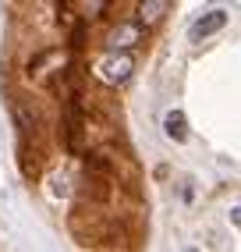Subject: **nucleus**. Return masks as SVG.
Here are the masks:
<instances>
[{
    "mask_svg": "<svg viewBox=\"0 0 241 252\" xmlns=\"http://www.w3.org/2000/svg\"><path fill=\"white\" fill-rule=\"evenodd\" d=\"M131 71H135V57L128 54V50H114V54L107 61H99V68H96L103 86H124V82L131 78Z\"/></svg>",
    "mask_w": 241,
    "mask_h": 252,
    "instance_id": "obj_1",
    "label": "nucleus"
},
{
    "mask_svg": "<svg viewBox=\"0 0 241 252\" xmlns=\"http://www.w3.org/2000/svg\"><path fill=\"white\" fill-rule=\"evenodd\" d=\"M223 25H227V11H206L202 14V18H195V25L192 29H188V39H192V43H202V39H210L213 36V32H220Z\"/></svg>",
    "mask_w": 241,
    "mask_h": 252,
    "instance_id": "obj_2",
    "label": "nucleus"
},
{
    "mask_svg": "<svg viewBox=\"0 0 241 252\" xmlns=\"http://www.w3.org/2000/svg\"><path fill=\"white\" fill-rule=\"evenodd\" d=\"M170 7V0H139V25L142 29H152V25H160L163 22V14Z\"/></svg>",
    "mask_w": 241,
    "mask_h": 252,
    "instance_id": "obj_3",
    "label": "nucleus"
},
{
    "mask_svg": "<svg viewBox=\"0 0 241 252\" xmlns=\"http://www.w3.org/2000/svg\"><path fill=\"white\" fill-rule=\"evenodd\" d=\"M139 32H142V25H131V22H124V25H117V29L110 32V36H107V46H110V50H128V46H135Z\"/></svg>",
    "mask_w": 241,
    "mask_h": 252,
    "instance_id": "obj_4",
    "label": "nucleus"
},
{
    "mask_svg": "<svg viewBox=\"0 0 241 252\" xmlns=\"http://www.w3.org/2000/svg\"><path fill=\"white\" fill-rule=\"evenodd\" d=\"M163 135L174 139V142H184L188 139V117H184V110H167V117H163Z\"/></svg>",
    "mask_w": 241,
    "mask_h": 252,
    "instance_id": "obj_5",
    "label": "nucleus"
},
{
    "mask_svg": "<svg viewBox=\"0 0 241 252\" xmlns=\"http://www.w3.org/2000/svg\"><path fill=\"white\" fill-rule=\"evenodd\" d=\"M231 220H234V224L241 227V206H234V210H231Z\"/></svg>",
    "mask_w": 241,
    "mask_h": 252,
    "instance_id": "obj_6",
    "label": "nucleus"
}]
</instances>
